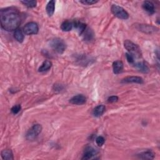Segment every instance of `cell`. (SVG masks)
<instances>
[{
  "mask_svg": "<svg viewBox=\"0 0 160 160\" xmlns=\"http://www.w3.org/2000/svg\"><path fill=\"white\" fill-rule=\"evenodd\" d=\"M21 14L17 8L9 7L2 9L0 11L2 27L7 31L17 29L21 24Z\"/></svg>",
  "mask_w": 160,
  "mask_h": 160,
  "instance_id": "6da1fadb",
  "label": "cell"
},
{
  "mask_svg": "<svg viewBox=\"0 0 160 160\" xmlns=\"http://www.w3.org/2000/svg\"><path fill=\"white\" fill-rule=\"evenodd\" d=\"M50 45L51 48L59 54H62L67 48V44L63 40L56 38L50 40Z\"/></svg>",
  "mask_w": 160,
  "mask_h": 160,
  "instance_id": "7a4b0ae2",
  "label": "cell"
},
{
  "mask_svg": "<svg viewBox=\"0 0 160 160\" xmlns=\"http://www.w3.org/2000/svg\"><path fill=\"white\" fill-rule=\"evenodd\" d=\"M111 12L117 18L121 20H127L129 18V14L123 8L117 5H113L111 6Z\"/></svg>",
  "mask_w": 160,
  "mask_h": 160,
  "instance_id": "3957f363",
  "label": "cell"
},
{
  "mask_svg": "<svg viewBox=\"0 0 160 160\" xmlns=\"http://www.w3.org/2000/svg\"><path fill=\"white\" fill-rule=\"evenodd\" d=\"M42 129L43 128H42V126L41 124H36L33 125L28 131V132L26 135V138L28 140L35 139L41 133Z\"/></svg>",
  "mask_w": 160,
  "mask_h": 160,
  "instance_id": "277c9868",
  "label": "cell"
},
{
  "mask_svg": "<svg viewBox=\"0 0 160 160\" xmlns=\"http://www.w3.org/2000/svg\"><path fill=\"white\" fill-rule=\"evenodd\" d=\"M39 27L36 23L29 22L25 25L23 28V33L26 35H36L38 33Z\"/></svg>",
  "mask_w": 160,
  "mask_h": 160,
  "instance_id": "5b68a950",
  "label": "cell"
},
{
  "mask_svg": "<svg viewBox=\"0 0 160 160\" xmlns=\"http://www.w3.org/2000/svg\"><path fill=\"white\" fill-rule=\"evenodd\" d=\"M124 46L126 50L132 54L134 56L135 55H140V49L139 46L130 40H126L124 42Z\"/></svg>",
  "mask_w": 160,
  "mask_h": 160,
  "instance_id": "8992f818",
  "label": "cell"
},
{
  "mask_svg": "<svg viewBox=\"0 0 160 160\" xmlns=\"http://www.w3.org/2000/svg\"><path fill=\"white\" fill-rule=\"evenodd\" d=\"M86 102V98L83 94H78L70 100V103L75 105H82Z\"/></svg>",
  "mask_w": 160,
  "mask_h": 160,
  "instance_id": "52a82bcc",
  "label": "cell"
},
{
  "mask_svg": "<svg viewBox=\"0 0 160 160\" xmlns=\"http://www.w3.org/2000/svg\"><path fill=\"white\" fill-rule=\"evenodd\" d=\"M123 83H136L143 84V79L142 78L139 76H128L123 78L121 81Z\"/></svg>",
  "mask_w": 160,
  "mask_h": 160,
  "instance_id": "ba28073f",
  "label": "cell"
},
{
  "mask_svg": "<svg viewBox=\"0 0 160 160\" xmlns=\"http://www.w3.org/2000/svg\"><path fill=\"white\" fill-rule=\"evenodd\" d=\"M139 31L143 32L147 34H151L157 31L158 29L153 26L148 25H139Z\"/></svg>",
  "mask_w": 160,
  "mask_h": 160,
  "instance_id": "9c48e42d",
  "label": "cell"
},
{
  "mask_svg": "<svg viewBox=\"0 0 160 160\" xmlns=\"http://www.w3.org/2000/svg\"><path fill=\"white\" fill-rule=\"evenodd\" d=\"M98 153L97 151L95 149H94L92 147H87L85 150L83 154V156L82 158V159H90L93 158L96 154Z\"/></svg>",
  "mask_w": 160,
  "mask_h": 160,
  "instance_id": "30bf717a",
  "label": "cell"
},
{
  "mask_svg": "<svg viewBox=\"0 0 160 160\" xmlns=\"http://www.w3.org/2000/svg\"><path fill=\"white\" fill-rule=\"evenodd\" d=\"M142 7L144 10H145L150 14H153L155 13V7L154 4L151 2L146 1L142 5Z\"/></svg>",
  "mask_w": 160,
  "mask_h": 160,
  "instance_id": "8fae6325",
  "label": "cell"
},
{
  "mask_svg": "<svg viewBox=\"0 0 160 160\" xmlns=\"http://www.w3.org/2000/svg\"><path fill=\"white\" fill-rule=\"evenodd\" d=\"M113 70L115 74L122 73L123 70V63L121 61H116L113 63Z\"/></svg>",
  "mask_w": 160,
  "mask_h": 160,
  "instance_id": "7c38bea8",
  "label": "cell"
},
{
  "mask_svg": "<svg viewBox=\"0 0 160 160\" xmlns=\"http://www.w3.org/2000/svg\"><path fill=\"white\" fill-rule=\"evenodd\" d=\"M74 27L77 29L79 35H82L84 31L87 28V26L85 23L80 21H74L73 22Z\"/></svg>",
  "mask_w": 160,
  "mask_h": 160,
  "instance_id": "4fadbf2b",
  "label": "cell"
},
{
  "mask_svg": "<svg viewBox=\"0 0 160 160\" xmlns=\"http://www.w3.org/2000/svg\"><path fill=\"white\" fill-rule=\"evenodd\" d=\"M105 110L106 108L104 105H98L94 109L93 111V115L95 117H100L104 114Z\"/></svg>",
  "mask_w": 160,
  "mask_h": 160,
  "instance_id": "5bb4252c",
  "label": "cell"
},
{
  "mask_svg": "<svg viewBox=\"0 0 160 160\" xmlns=\"http://www.w3.org/2000/svg\"><path fill=\"white\" fill-rule=\"evenodd\" d=\"M55 2L52 0V1H50L48 3L46 8V11L48 15L50 17H51L55 13Z\"/></svg>",
  "mask_w": 160,
  "mask_h": 160,
  "instance_id": "9a60e30c",
  "label": "cell"
},
{
  "mask_svg": "<svg viewBox=\"0 0 160 160\" xmlns=\"http://www.w3.org/2000/svg\"><path fill=\"white\" fill-rule=\"evenodd\" d=\"M51 67H52V63L49 60H46L42 63V65L39 68L38 71L40 73L46 72L50 70Z\"/></svg>",
  "mask_w": 160,
  "mask_h": 160,
  "instance_id": "2e32d148",
  "label": "cell"
},
{
  "mask_svg": "<svg viewBox=\"0 0 160 160\" xmlns=\"http://www.w3.org/2000/svg\"><path fill=\"white\" fill-rule=\"evenodd\" d=\"M138 158L142 159H153L154 154L151 151H146L138 154Z\"/></svg>",
  "mask_w": 160,
  "mask_h": 160,
  "instance_id": "e0dca14e",
  "label": "cell"
},
{
  "mask_svg": "<svg viewBox=\"0 0 160 160\" xmlns=\"http://www.w3.org/2000/svg\"><path fill=\"white\" fill-rule=\"evenodd\" d=\"M73 22L69 20L63 21L61 25V28L63 31H70L73 29Z\"/></svg>",
  "mask_w": 160,
  "mask_h": 160,
  "instance_id": "ac0fdd59",
  "label": "cell"
},
{
  "mask_svg": "<svg viewBox=\"0 0 160 160\" xmlns=\"http://www.w3.org/2000/svg\"><path fill=\"white\" fill-rule=\"evenodd\" d=\"M14 38L19 43H22L25 37L23 31L21 30V29L18 28L17 29H16L14 31Z\"/></svg>",
  "mask_w": 160,
  "mask_h": 160,
  "instance_id": "d6986e66",
  "label": "cell"
},
{
  "mask_svg": "<svg viewBox=\"0 0 160 160\" xmlns=\"http://www.w3.org/2000/svg\"><path fill=\"white\" fill-rule=\"evenodd\" d=\"M2 157L5 160H13L14 159L13 153L10 150H4L2 151Z\"/></svg>",
  "mask_w": 160,
  "mask_h": 160,
  "instance_id": "ffe728a7",
  "label": "cell"
},
{
  "mask_svg": "<svg viewBox=\"0 0 160 160\" xmlns=\"http://www.w3.org/2000/svg\"><path fill=\"white\" fill-rule=\"evenodd\" d=\"M83 35L84 39L85 40H88V41H91L93 39V36H94L93 31L88 28H87L86 29V30L84 31Z\"/></svg>",
  "mask_w": 160,
  "mask_h": 160,
  "instance_id": "44dd1931",
  "label": "cell"
},
{
  "mask_svg": "<svg viewBox=\"0 0 160 160\" xmlns=\"http://www.w3.org/2000/svg\"><path fill=\"white\" fill-rule=\"evenodd\" d=\"M135 67L139 70V71L143 73H147L149 71V68L148 66L144 62H140L135 64Z\"/></svg>",
  "mask_w": 160,
  "mask_h": 160,
  "instance_id": "7402d4cb",
  "label": "cell"
},
{
  "mask_svg": "<svg viewBox=\"0 0 160 160\" xmlns=\"http://www.w3.org/2000/svg\"><path fill=\"white\" fill-rule=\"evenodd\" d=\"M21 3L29 8L36 7L37 4V2L36 1H21Z\"/></svg>",
  "mask_w": 160,
  "mask_h": 160,
  "instance_id": "603a6c76",
  "label": "cell"
},
{
  "mask_svg": "<svg viewBox=\"0 0 160 160\" xmlns=\"http://www.w3.org/2000/svg\"><path fill=\"white\" fill-rule=\"evenodd\" d=\"M21 105H14V106L12 107L11 111L14 115H17L21 111Z\"/></svg>",
  "mask_w": 160,
  "mask_h": 160,
  "instance_id": "cb8c5ba5",
  "label": "cell"
},
{
  "mask_svg": "<svg viewBox=\"0 0 160 160\" xmlns=\"http://www.w3.org/2000/svg\"><path fill=\"white\" fill-rule=\"evenodd\" d=\"M105 141V138L103 136H100L97 137V138L96 139V143H97V145L98 147H102L104 145Z\"/></svg>",
  "mask_w": 160,
  "mask_h": 160,
  "instance_id": "d4e9b609",
  "label": "cell"
},
{
  "mask_svg": "<svg viewBox=\"0 0 160 160\" xmlns=\"http://www.w3.org/2000/svg\"><path fill=\"white\" fill-rule=\"evenodd\" d=\"M126 57L128 62L130 64H133L135 63V56L132 54L128 53L126 54Z\"/></svg>",
  "mask_w": 160,
  "mask_h": 160,
  "instance_id": "484cf974",
  "label": "cell"
},
{
  "mask_svg": "<svg viewBox=\"0 0 160 160\" xmlns=\"http://www.w3.org/2000/svg\"><path fill=\"white\" fill-rule=\"evenodd\" d=\"M79 2L83 5H92L98 3V1H94V0H83V1H80Z\"/></svg>",
  "mask_w": 160,
  "mask_h": 160,
  "instance_id": "4316f807",
  "label": "cell"
},
{
  "mask_svg": "<svg viewBox=\"0 0 160 160\" xmlns=\"http://www.w3.org/2000/svg\"><path fill=\"white\" fill-rule=\"evenodd\" d=\"M118 101V97H117V96H111V97H110L108 98V102L109 103H116Z\"/></svg>",
  "mask_w": 160,
  "mask_h": 160,
  "instance_id": "83f0119b",
  "label": "cell"
}]
</instances>
